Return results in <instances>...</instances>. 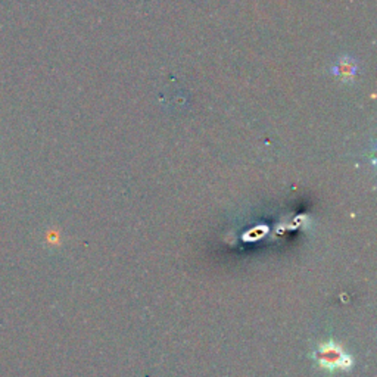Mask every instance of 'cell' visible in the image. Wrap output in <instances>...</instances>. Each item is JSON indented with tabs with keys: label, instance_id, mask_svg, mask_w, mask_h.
Wrapping results in <instances>:
<instances>
[{
	"label": "cell",
	"instance_id": "cell-2",
	"mask_svg": "<svg viewBox=\"0 0 377 377\" xmlns=\"http://www.w3.org/2000/svg\"><path fill=\"white\" fill-rule=\"evenodd\" d=\"M333 75H336L337 78H341L342 82L345 83H351L356 72H359V64H356L355 59L352 56H342L336 61V64L332 67V71H330Z\"/></svg>",
	"mask_w": 377,
	"mask_h": 377
},
{
	"label": "cell",
	"instance_id": "cell-1",
	"mask_svg": "<svg viewBox=\"0 0 377 377\" xmlns=\"http://www.w3.org/2000/svg\"><path fill=\"white\" fill-rule=\"evenodd\" d=\"M319 363L329 370L334 368H348L351 366V359L341 349V346H336L333 344H327L322 346V349L317 352Z\"/></svg>",
	"mask_w": 377,
	"mask_h": 377
}]
</instances>
